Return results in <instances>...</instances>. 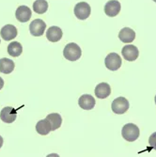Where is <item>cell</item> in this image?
Returning <instances> with one entry per match:
<instances>
[{
    "mask_svg": "<svg viewBox=\"0 0 156 157\" xmlns=\"http://www.w3.org/2000/svg\"><path fill=\"white\" fill-rule=\"evenodd\" d=\"M119 39L125 44H130L135 39V32L130 27H123L119 33Z\"/></svg>",
    "mask_w": 156,
    "mask_h": 157,
    "instance_id": "4fadbf2b",
    "label": "cell"
},
{
    "mask_svg": "<svg viewBox=\"0 0 156 157\" xmlns=\"http://www.w3.org/2000/svg\"><path fill=\"white\" fill-rule=\"evenodd\" d=\"M153 1H154V2H156V0H153Z\"/></svg>",
    "mask_w": 156,
    "mask_h": 157,
    "instance_id": "d4e9b609",
    "label": "cell"
},
{
    "mask_svg": "<svg viewBox=\"0 0 156 157\" xmlns=\"http://www.w3.org/2000/svg\"><path fill=\"white\" fill-rule=\"evenodd\" d=\"M17 118V111L15 108L6 106L0 112V119L6 123H12Z\"/></svg>",
    "mask_w": 156,
    "mask_h": 157,
    "instance_id": "ba28073f",
    "label": "cell"
},
{
    "mask_svg": "<svg viewBox=\"0 0 156 157\" xmlns=\"http://www.w3.org/2000/svg\"><path fill=\"white\" fill-rule=\"evenodd\" d=\"M129 102L128 100L124 97H119L117 99H115L112 103V111L119 114V115H121V114H124L127 110L129 109Z\"/></svg>",
    "mask_w": 156,
    "mask_h": 157,
    "instance_id": "277c9868",
    "label": "cell"
},
{
    "mask_svg": "<svg viewBox=\"0 0 156 157\" xmlns=\"http://www.w3.org/2000/svg\"><path fill=\"white\" fill-rule=\"evenodd\" d=\"M17 34H18L17 28L13 25H6L0 30V35H1L2 39L5 40H13L14 38H16Z\"/></svg>",
    "mask_w": 156,
    "mask_h": 157,
    "instance_id": "30bf717a",
    "label": "cell"
},
{
    "mask_svg": "<svg viewBox=\"0 0 156 157\" xmlns=\"http://www.w3.org/2000/svg\"><path fill=\"white\" fill-rule=\"evenodd\" d=\"M36 131L38 134H40L41 136L48 135L52 131V127H51L50 122L46 119L38 121V123L36 124Z\"/></svg>",
    "mask_w": 156,
    "mask_h": 157,
    "instance_id": "2e32d148",
    "label": "cell"
},
{
    "mask_svg": "<svg viewBox=\"0 0 156 157\" xmlns=\"http://www.w3.org/2000/svg\"><path fill=\"white\" fill-rule=\"evenodd\" d=\"M154 101H155V105H156V95H155V97H154Z\"/></svg>",
    "mask_w": 156,
    "mask_h": 157,
    "instance_id": "cb8c5ba5",
    "label": "cell"
},
{
    "mask_svg": "<svg viewBox=\"0 0 156 157\" xmlns=\"http://www.w3.org/2000/svg\"><path fill=\"white\" fill-rule=\"evenodd\" d=\"M74 15L78 20H86L89 17L91 9L90 6L86 2H79L74 7Z\"/></svg>",
    "mask_w": 156,
    "mask_h": 157,
    "instance_id": "3957f363",
    "label": "cell"
},
{
    "mask_svg": "<svg viewBox=\"0 0 156 157\" xmlns=\"http://www.w3.org/2000/svg\"><path fill=\"white\" fill-rule=\"evenodd\" d=\"M105 67L110 71H117L121 66V58L117 53H110L105 60Z\"/></svg>",
    "mask_w": 156,
    "mask_h": 157,
    "instance_id": "5b68a950",
    "label": "cell"
},
{
    "mask_svg": "<svg viewBox=\"0 0 156 157\" xmlns=\"http://www.w3.org/2000/svg\"><path fill=\"white\" fill-rule=\"evenodd\" d=\"M63 55L66 59L70 61H76L81 58L82 50L78 44H74V42H70L65 46L63 50Z\"/></svg>",
    "mask_w": 156,
    "mask_h": 157,
    "instance_id": "6da1fadb",
    "label": "cell"
},
{
    "mask_svg": "<svg viewBox=\"0 0 156 157\" xmlns=\"http://www.w3.org/2000/svg\"><path fill=\"white\" fill-rule=\"evenodd\" d=\"M95 99L89 94H84L78 100L79 106L84 110H91L95 106Z\"/></svg>",
    "mask_w": 156,
    "mask_h": 157,
    "instance_id": "7c38bea8",
    "label": "cell"
},
{
    "mask_svg": "<svg viewBox=\"0 0 156 157\" xmlns=\"http://www.w3.org/2000/svg\"><path fill=\"white\" fill-rule=\"evenodd\" d=\"M32 15L31 10L27 6H20L15 12V17L16 19L21 23H26L29 21Z\"/></svg>",
    "mask_w": 156,
    "mask_h": 157,
    "instance_id": "8fae6325",
    "label": "cell"
},
{
    "mask_svg": "<svg viewBox=\"0 0 156 157\" xmlns=\"http://www.w3.org/2000/svg\"><path fill=\"white\" fill-rule=\"evenodd\" d=\"M121 54L123 56V59L127 61H135L139 56L138 48L133 44H127L125 45L122 50Z\"/></svg>",
    "mask_w": 156,
    "mask_h": 157,
    "instance_id": "52a82bcc",
    "label": "cell"
},
{
    "mask_svg": "<svg viewBox=\"0 0 156 157\" xmlns=\"http://www.w3.org/2000/svg\"><path fill=\"white\" fill-rule=\"evenodd\" d=\"M48 10V3L46 0H36L33 3V10L38 14H42Z\"/></svg>",
    "mask_w": 156,
    "mask_h": 157,
    "instance_id": "ffe728a7",
    "label": "cell"
},
{
    "mask_svg": "<svg viewBox=\"0 0 156 157\" xmlns=\"http://www.w3.org/2000/svg\"><path fill=\"white\" fill-rule=\"evenodd\" d=\"M121 9L120 3L118 0H110L105 5V12L109 17H115L120 13Z\"/></svg>",
    "mask_w": 156,
    "mask_h": 157,
    "instance_id": "9c48e42d",
    "label": "cell"
},
{
    "mask_svg": "<svg viewBox=\"0 0 156 157\" xmlns=\"http://www.w3.org/2000/svg\"><path fill=\"white\" fill-rule=\"evenodd\" d=\"M62 35H63L62 30L59 26H51L48 28V30L46 32V38L51 42H56L60 40L62 38Z\"/></svg>",
    "mask_w": 156,
    "mask_h": 157,
    "instance_id": "9a60e30c",
    "label": "cell"
},
{
    "mask_svg": "<svg viewBox=\"0 0 156 157\" xmlns=\"http://www.w3.org/2000/svg\"><path fill=\"white\" fill-rule=\"evenodd\" d=\"M149 145L151 148H153L154 150H156V132L153 133L150 136V138H149Z\"/></svg>",
    "mask_w": 156,
    "mask_h": 157,
    "instance_id": "44dd1931",
    "label": "cell"
},
{
    "mask_svg": "<svg viewBox=\"0 0 156 157\" xmlns=\"http://www.w3.org/2000/svg\"><path fill=\"white\" fill-rule=\"evenodd\" d=\"M45 119L50 122L51 127H52V131H55L56 129H59L62 124V118L58 113L49 114Z\"/></svg>",
    "mask_w": 156,
    "mask_h": 157,
    "instance_id": "ac0fdd59",
    "label": "cell"
},
{
    "mask_svg": "<svg viewBox=\"0 0 156 157\" xmlns=\"http://www.w3.org/2000/svg\"><path fill=\"white\" fill-rule=\"evenodd\" d=\"M121 135L125 140L129 141V142H134L139 137L140 131H139V128L135 124L127 123L122 128Z\"/></svg>",
    "mask_w": 156,
    "mask_h": 157,
    "instance_id": "7a4b0ae2",
    "label": "cell"
},
{
    "mask_svg": "<svg viewBox=\"0 0 156 157\" xmlns=\"http://www.w3.org/2000/svg\"><path fill=\"white\" fill-rule=\"evenodd\" d=\"M111 93V88L107 83H100L95 88V95L99 99H105Z\"/></svg>",
    "mask_w": 156,
    "mask_h": 157,
    "instance_id": "5bb4252c",
    "label": "cell"
},
{
    "mask_svg": "<svg viewBox=\"0 0 156 157\" xmlns=\"http://www.w3.org/2000/svg\"><path fill=\"white\" fill-rule=\"evenodd\" d=\"M46 28V24L41 19L33 20L29 25V31L30 34L34 37H40L44 35Z\"/></svg>",
    "mask_w": 156,
    "mask_h": 157,
    "instance_id": "8992f818",
    "label": "cell"
},
{
    "mask_svg": "<svg viewBox=\"0 0 156 157\" xmlns=\"http://www.w3.org/2000/svg\"><path fill=\"white\" fill-rule=\"evenodd\" d=\"M3 142H4V140H3V137L0 136V148H1L2 146H3Z\"/></svg>",
    "mask_w": 156,
    "mask_h": 157,
    "instance_id": "603a6c76",
    "label": "cell"
},
{
    "mask_svg": "<svg viewBox=\"0 0 156 157\" xmlns=\"http://www.w3.org/2000/svg\"><path fill=\"white\" fill-rule=\"evenodd\" d=\"M14 67H15V65H14V62L11 59L6 58L0 59V73L1 74L9 75L12 73Z\"/></svg>",
    "mask_w": 156,
    "mask_h": 157,
    "instance_id": "e0dca14e",
    "label": "cell"
},
{
    "mask_svg": "<svg viewBox=\"0 0 156 157\" xmlns=\"http://www.w3.org/2000/svg\"><path fill=\"white\" fill-rule=\"evenodd\" d=\"M3 86H4V80L1 77H0V90H2Z\"/></svg>",
    "mask_w": 156,
    "mask_h": 157,
    "instance_id": "7402d4cb",
    "label": "cell"
},
{
    "mask_svg": "<svg viewBox=\"0 0 156 157\" xmlns=\"http://www.w3.org/2000/svg\"><path fill=\"white\" fill-rule=\"evenodd\" d=\"M8 53L9 55H10L11 56H19L22 53H23V46L20 42L18 41H13L10 42L8 46Z\"/></svg>",
    "mask_w": 156,
    "mask_h": 157,
    "instance_id": "d6986e66",
    "label": "cell"
}]
</instances>
